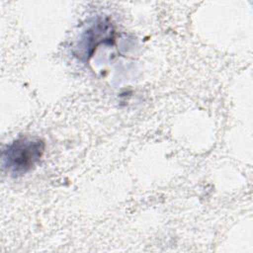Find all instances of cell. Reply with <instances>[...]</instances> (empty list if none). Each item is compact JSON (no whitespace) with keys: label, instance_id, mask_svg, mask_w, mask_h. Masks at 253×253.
I'll use <instances>...</instances> for the list:
<instances>
[{"label":"cell","instance_id":"1","mask_svg":"<svg viewBox=\"0 0 253 253\" xmlns=\"http://www.w3.org/2000/svg\"><path fill=\"white\" fill-rule=\"evenodd\" d=\"M44 141L36 136H22L7 144L2 150V169L17 178L30 172L42 159Z\"/></svg>","mask_w":253,"mask_h":253},{"label":"cell","instance_id":"2","mask_svg":"<svg viewBox=\"0 0 253 253\" xmlns=\"http://www.w3.org/2000/svg\"><path fill=\"white\" fill-rule=\"evenodd\" d=\"M115 42V28L107 17H97L81 35L77 41L73 53L82 61H88L103 43L113 44Z\"/></svg>","mask_w":253,"mask_h":253}]
</instances>
